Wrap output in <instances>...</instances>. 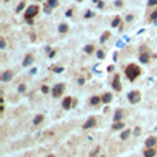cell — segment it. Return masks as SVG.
<instances>
[{
  "label": "cell",
  "mask_w": 157,
  "mask_h": 157,
  "mask_svg": "<svg viewBox=\"0 0 157 157\" xmlns=\"http://www.w3.org/2000/svg\"><path fill=\"white\" fill-rule=\"evenodd\" d=\"M125 76L128 77V80L134 81L138 76H141V68L135 63H130L125 68Z\"/></svg>",
  "instance_id": "6da1fadb"
},
{
  "label": "cell",
  "mask_w": 157,
  "mask_h": 157,
  "mask_svg": "<svg viewBox=\"0 0 157 157\" xmlns=\"http://www.w3.org/2000/svg\"><path fill=\"white\" fill-rule=\"evenodd\" d=\"M39 10H40V7L37 4H32L28 7V10H25V19L29 25H33V17L37 15Z\"/></svg>",
  "instance_id": "7a4b0ae2"
},
{
  "label": "cell",
  "mask_w": 157,
  "mask_h": 157,
  "mask_svg": "<svg viewBox=\"0 0 157 157\" xmlns=\"http://www.w3.org/2000/svg\"><path fill=\"white\" fill-rule=\"evenodd\" d=\"M63 91H65V84L63 83H58V84H55V86L52 87L51 94H52L54 98H59V96L63 94Z\"/></svg>",
  "instance_id": "3957f363"
},
{
  "label": "cell",
  "mask_w": 157,
  "mask_h": 157,
  "mask_svg": "<svg viewBox=\"0 0 157 157\" xmlns=\"http://www.w3.org/2000/svg\"><path fill=\"white\" fill-rule=\"evenodd\" d=\"M139 101H141V92L139 91H136V90H135V91H131L128 94V102H130V104L135 105Z\"/></svg>",
  "instance_id": "277c9868"
},
{
  "label": "cell",
  "mask_w": 157,
  "mask_h": 157,
  "mask_svg": "<svg viewBox=\"0 0 157 157\" xmlns=\"http://www.w3.org/2000/svg\"><path fill=\"white\" fill-rule=\"evenodd\" d=\"M112 87L114 88V91H117V92H120L121 91V83H120V75H114V77H113V81H112Z\"/></svg>",
  "instance_id": "5b68a950"
},
{
  "label": "cell",
  "mask_w": 157,
  "mask_h": 157,
  "mask_svg": "<svg viewBox=\"0 0 157 157\" xmlns=\"http://www.w3.org/2000/svg\"><path fill=\"white\" fill-rule=\"evenodd\" d=\"M95 125H96V117L91 116V117H88V120L83 124V128L84 130H88V128H94Z\"/></svg>",
  "instance_id": "8992f818"
},
{
  "label": "cell",
  "mask_w": 157,
  "mask_h": 157,
  "mask_svg": "<svg viewBox=\"0 0 157 157\" xmlns=\"http://www.w3.org/2000/svg\"><path fill=\"white\" fill-rule=\"evenodd\" d=\"M157 143V138L156 136H149L146 141H145V146L146 148H154Z\"/></svg>",
  "instance_id": "52a82bcc"
},
{
  "label": "cell",
  "mask_w": 157,
  "mask_h": 157,
  "mask_svg": "<svg viewBox=\"0 0 157 157\" xmlns=\"http://www.w3.org/2000/svg\"><path fill=\"white\" fill-rule=\"evenodd\" d=\"M13 76H14L13 70H6L2 75V81H10L11 78H13Z\"/></svg>",
  "instance_id": "ba28073f"
},
{
  "label": "cell",
  "mask_w": 157,
  "mask_h": 157,
  "mask_svg": "<svg viewBox=\"0 0 157 157\" xmlns=\"http://www.w3.org/2000/svg\"><path fill=\"white\" fill-rule=\"evenodd\" d=\"M33 61H35L33 54H26V57H25V59H23V62H22V66H29V65H32Z\"/></svg>",
  "instance_id": "9c48e42d"
},
{
  "label": "cell",
  "mask_w": 157,
  "mask_h": 157,
  "mask_svg": "<svg viewBox=\"0 0 157 157\" xmlns=\"http://www.w3.org/2000/svg\"><path fill=\"white\" fill-rule=\"evenodd\" d=\"M62 107L63 109H70L72 107V96H66V98H63V101H62Z\"/></svg>",
  "instance_id": "30bf717a"
},
{
  "label": "cell",
  "mask_w": 157,
  "mask_h": 157,
  "mask_svg": "<svg viewBox=\"0 0 157 157\" xmlns=\"http://www.w3.org/2000/svg\"><path fill=\"white\" fill-rule=\"evenodd\" d=\"M157 154L154 148H146V150L143 152V157H154Z\"/></svg>",
  "instance_id": "8fae6325"
},
{
  "label": "cell",
  "mask_w": 157,
  "mask_h": 157,
  "mask_svg": "<svg viewBox=\"0 0 157 157\" xmlns=\"http://www.w3.org/2000/svg\"><path fill=\"white\" fill-rule=\"evenodd\" d=\"M101 102H102V96H99V95H94V96H91V99H90V105L96 106V105H99Z\"/></svg>",
  "instance_id": "7c38bea8"
},
{
  "label": "cell",
  "mask_w": 157,
  "mask_h": 157,
  "mask_svg": "<svg viewBox=\"0 0 157 157\" xmlns=\"http://www.w3.org/2000/svg\"><path fill=\"white\" fill-rule=\"evenodd\" d=\"M124 127H125V124L123 121H114L113 125H112V130L113 131H120V130H123Z\"/></svg>",
  "instance_id": "4fadbf2b"
},
{
  "label": "cell",
  "mask_w": 157,
  "mask_h": 157,
  "mask_svg": "<svg viewBox=\"0 0 157 157\" xmlns=\"http://www.w3.org/2000/svg\"><path fill=\"white\" fill-rule=\"evenodd\" d=\"M112 99H113V95L110 92H105L102 95V102L104 104H109V102H112Z\"/></svg>",
  "instance_id": "5bb4252c"
},
{
  "label": "cell",
  "mask_w": 157,
  "mask_h": 157,
  "mask_svg": "<svg viewBox=\"0 0 157 157\" xmlns=\"http://www.w3.org/2000/svg\"><path fill=\"white\" fill-rule=\"evenodd\" d=\"M131 132H132V130H124L121 134H120V139H121V141H127L130 138Z\"/></svg>",
  "instance_id": "9a60e30c"
},
{
  "label": "cell",
  "mask_w": 157,
  "mask_h": 157,
  "mask_svg": "<svg viewBox=\"0 0 157 157\" xmlns=\"http://www.w3.org/2000/svg\"><path fill=\"white\" fill-rule=\"evenodd\" d=\"M121 117H123V109H117L116 113H114L113 120L114 121H121Z\"/></svg>",
  "instance_id": "2e32d148"
},
{
  "label": "cell",
  "mask_w": 157,
  "mask_h": 157,
  "mask_svg": "<svg viewBox=\"0 0 157 157\" xmlns=\"http://www.w3.org/2000/svg\"><path fill=\"white\" fill-rule=\"evenodd\" d=\"M43 120H44V114H37V116L33 119V124H35V125H39L41 121H43Z\"/></svg>",
  "instance_id": "e0dca14e"
},
{
  "label": "cell",
  "mask_w": 157,
  "mask_h": 157,
  "mask_svg": "<svg viewBox=\"0 0 157 157\" xmlns=\"http://www.w3.org/2000/svg\"><path fill=\"white\" fill-rule=\"evenodd\" d=\"M120 25H121V18L117 15V17H114V19L112 21V26H113V28H117V26H120Z\"/></svg>",
  "instance_id": "ac0fdd59"
},
{
  "label": "cell",
  "mask_w": 157,
  "mask_h": 157,
  "mask_svg": "<svg viewBox=\"0 0 157 157\" xmlns=\"http://www.w3.org/2000/svg\"><path fill=\"white\" fill-rule=\"evenodd\" d=\"M58 31H59V33H66V32H68L69 31V26L68 25H66V23H61V25H59V28H58Z\"/></svg>",
  "instance_id": "d6986e66"
},
{
  "label": "cell",
  "mask_w": 157,
  "mask_h": 157,
  "mask_svg": "<svg viewBox=\"0 0 157 157\" xmlns=\"http://www.w3.org/2000/svg\"><path fill=\"white\" fill-rule=\"evenodd\" d=\"M139 61L142 63H148L149 62V55H148V54H141V55H139Z\"/></svg>",
  "instance_id": "ffe728a7"
},
{
  "label": "cell",
  "mask_w": 157,
  "mask_h": 157,
  "mask_svg": "<svg viewBox=\"0 0 157 157\" xmlns=\"http://www.w3.org/2000/svg\"><path fill=\"white\" fill-rule=\"evenodd\" d=\"M110 37V32H105L104 35L101 36V43H105V41Z\"/></svg>",
  "instance_id": "44dd1931"
},
{
  "label": "cell",
  "mask_w": 157,
  "mask_h": 157,
  "mask_svg": "<svg viewBox=\"0 0 157 157\" xmlns=\"http://www.w3.org/2000/svg\"><path fill=\"white\" fill-rule=\"evenodd\" d=\"M25 2H23V0H22V2L19 3V4H18V7H17V13H21V11L23 10V8H25Z\"/></svg>",
  "instance_id": "7402d4cb"
},
{
  "label": "cell",
  "mask_w": 157,
  "mask_h": 157,
  "mask_svg": "<svg viewBox=\"0 0 157 157\" xmlns=\"http://www.w3.org/2000/svg\"><path fill=\"white\" fill-rule=\"evenodd\" d=\"M99 152H101V148H99V146H96V148H95V149L92 150V152H91V153H90V157H95V156H96V154H98Z\"/></svg>",
  "instance_id": "603a6c76"
},
{
  "label": "cell",
  "mask_w": 157,
  "mask_h": 157,
  "mask_svg": "<svg viewBox=\"0 0 157 157\" xmlns=\"http://www.w3.org/2000/svg\"><path fill=\"white\" fill-rule=\"evenodd\" d=\"M84 51H86L87 54H91V52L94 51V46H91V44H90V46H86V47H84Z\"/></svg>",
  "instance_id": "cb8c5ba5"
},
{
  "label": "cell",
  "mask_w": 157,
  "mask_h": 157,
  "mask_svg": "<svg viewBox=\"0 0 157 157\" xmlns=\"http://www.w3.org/2000/svg\"><path fill=\"white\" fill-rule=\"evenodd\" d=\"M48 6H50V7H57L58 0H48Z\"/></svg>",
  "instance_id": "d4e9b609"
},
{
  "label": "cell",
  "mask_w": 157,
  "mask_h": 157,
  "mask_svg": "<svg viewBox=\"0 0 157 157\" xmlns=\"http://www.w3.org/2000/svg\"><path fill=\"white\" fill-rule=\"evenodd\" d=\"M18 91H19V92H26V86H25V84H21V86H18Z\"/></svg>",
  "instance_id": "484cf974"
},
{
  "label": "cell",
  "mask_w": 157,
  "mask_h": 157,
  "mask_svg": "<svg viewBox=\"0 0 157 157\" xmlns=\"http://www.w3.org/2000/svg\"><path fill=\"white\" fill-rule=\"evenodd\" d=\"M150 21H157V10H154L152 14H150Z\"/></svg>",
  "instance_id": "4316f807"
},
{
  "label": "cell",
  "mask_w": 157,
  "mask_h": 157,
  "mask_svg": "<svg viewBox=\"0 0 157 157\" xmlns=\"http://www.w3.org/2000/svg\"><path fill=\"white\" fill-rule=\"evenodd\" d=\"M132 132H134V135H136V136H138V135H141V127H135Z\"/></svg>",
  "instance_id": "83f0119b"
},
{
  "label": "cell",
  "mask_w": 157,
  "mask_h": 157,
  "mask_svg": "<svg viewBox=\"0 0 157 157\" xmlns=\"http://www.w3.org/2000/svg\"><path fill=\"white\" fill-rule=\"evenodd\" d=\"M96 57H98L99 59H104L105 58V52L104 51H98V52H96Z\"/></svg>",
  "instance_id": "f1b7e54d"
},
{
  "label": "cell",
  "mask_w": 157,
  "mask_h": 157,
  "mask_svg": "<svg viewBox=\"0 0 157 157\" xmlns=\"http://www.w3.org/2000/svg\"><path fill=\"white\" fill-rule=\"evenodd\" d=\"M41 92H43V94H48V92H50V88H48L47 86H43V87H41Z\"/></svg>",
  "instance_id": "f546056e"
},
{
  "label": "cell",
  "mask_w": 157,
  "mask_h": 157,
  "mask_svg": "<svg viewBox=\"0 0 157 157\" xmlns=\"http://www.w3.org/2000/svg\"><path fill=\"white\" fill-rule=\"evenodd\" d=\"M0 47H2V48L6 47V39L4 37H0Z\"/></svg>",
  "instance_id": "4dcf8cb0"
},
{
  "label": "cell",
  "mask_w": 157,
  "mask_h": 157,
  "mask_svg": "<svg viewBox=\"0 0 157 157\" xmlns=\"http://www.w3.org/2000/svg\"><path fill=\"white\" fill-rule=\"evenodd\" d=\"M91 17H92V13H91V11H87V13L84 14V18H91Z\"/></svg>",
  "instance_id": "1f68e13d"
},
{
  "label": "cell",
  "mask_w": 157,
  "mask_h": 157,
  "mask_svg": "<svg viewBox=\"0 0 157 157\" xmlns=\"http://www.w3.org/2000/svg\"><path fill=\"white\" fill-rule=\"evenodd\" d=\"M157 4V0H149V3H148V6H156Z\"/></svg>",
  "instance_id": "d6a6232c"
},
{
  "label": "cell",
  "mask_w": 157,
  "mask_h": 157,
  "mask_svg": "<svg viewBox=\"0 0 157 157\" xmlns=\"http://www.w3.org/2000/svg\"><path fill=\"white\" fill-rule=\"evenodd\" d=\"M62 70H63L62 68H54V72H55V73H61Z\"/></svg>",
  "instance_id": "836d02e7"
},
{
  "label": "cell",
  "mask_w": 157,
  "mask_h": 157,
  "mask_svg": "<svg viewBox=\"0 0 157 157\" xmlns=\"http://www.w3.org/2000/svg\"><path fill=\"white\" fill-rule=\"evenodd\" d=\"M77 83H78V84H80V86H83V84H84V78H83V77H78V80H77Z\"/></svg>",
  "instance_id": "e575fe53"
},
{
  "label": "cell",
  "mask_w": 157,
  "mask_h": 157,
  "mask_svg": "<svg viewBox=\"0 0 157 157\" xmlns=\"http://www.w3.org/2000/svg\"><path fill=\"white\" fill-rule=\"evenodd\" d=\"M121 6H123V2H121V0H117V2H116V7H121Z\"/></svg>",
  "instance_id": "d590c367"
},
{
  "label": "cell",
  "mask_w": 157,
  "mask_h": 157,
  "mask_svg": "<svg viewBox=\"0 0 157 157\" xmlns=\"http://www.w3.org/2000/svg\"><path fill=\"white\" fill-rule=\"evenodd\" d=\"M96 4H98V7H99V8H104V6H105V4H104V2H102V0H101V2H98Z\"/></svg>",
  "instance_id": "8d00e7d4"
},
{
  "label": "cell",
  "mask_w": 157,
  "mask_h": 157,
  "mask_svg": "<svg viewBox=\"0 0 157 157\" xmlns=\"http://www.w3.org/2000/svg\"><path fill=\"white\" fill-rule=\"evenodd\" d=\"M113 69H114V66H113V65L107 66V72H113Z\"/></svg>",
  "instance_id": "74e56055"
},
{
  "label": "cell",
  "mask_w": 157,
  "mask_h": 157,
  "mask_svg": "<svg viewBox=\"0 0 157 157\" xmlns=\"http://www.w3.org/2000/svg\"><path fill=\"white\" fill-rule=\"evenodd\" d=\"M4 110H6V107H4V105L2 104V106H0V112H2V114L4 113Z\"/></svg>",
  "instance_id": "f35d334b"
},
{
  "label": "cell",
  "mask_w": 157,
  "mask_h": 157,
  "mask_svg": "<svg viewBox=\"0 0 157 157\" xmlns=\"http://www.w3.org/2000/svg\"><path fill=\"white\" fill-rule=\"evenodd\" d=\"M54 55H55V51H51L50 54H48V57H50V58H52Z\"/></svg>",
  "instance_id": "ab89813d"
},
{
  "label": "cell",
  "mask_w": 157,
  "mask_h": 157,
  "mask_svg": "<svg viewBox=\"0 0 157 157\" xmlns=\"http://www.w3.org/2000/svg\"><path fill=\"white\" fill-rule=\"evenodd\" d=\"M132 18H134V17H132L131 14H130V15H127V21H131V19H132Z\"/></svg>",
  "instance_id": "60d3db41"
},
{
  "label": "cell",
  "mask_w": 157,
  "mask_h": 157,
  "mask_svg": "<svg viewBox=\"0 0 157 157\" xmlns=\"http://www.w3.org/2000/svg\"><path fill=\"white\" fill-rule=\"evenodd\" d=\"M72 14H73V11H72V10H69V11H68V13H66V15H68V17H70Z\"/></svg>",
  "instance_id": "b9f144b4"
},
{
  "label": "cell",
  "mask_w": 157,
  "mask_h": 157,
  "mask_svg": "<svg viewBox=\"0 0 157 157\" xmlns=\"http://www.w3.org/2000/svg\"><path fill=\"white\" fill-rule=\"evenodd\" d=\"M47 157H55V156H54V154H48Z\"/></svg>",
  "instance_id": "7bdbcfd3"
},
{
  "label": "cell",
  "mask_w": 157,
  "mask_h": 157,
  "mask_svg": "<svg viewBox=\"0 0 157 157\" xmlns=\"http://www.w3.org/2000/svg\"><path fill=\"white\" fill-rule=\"evenodd\" d=\"M94 2H95V3H98V2H101V0H94Z\"/></svg>",
  "instance_id": "ee69618b"
},
{
  "label": "cell",
  "mask_w": 157,
  "mask_h": 157,
  "mask_svg": "<svg viewBox=\"0 0 157 157\" xmlns=\"http://www.w3.org/2000/svg\"><path fill=\"white\" fill-rule=\"evenodd\" d=\"M4 2H10V0H4Z\"/></svg>",
  "instance_id": "f6af8a7d"
},
{
  "label": "cell",
  "mask_w": 157,
  "mask_h": 157,
  "mask_svg": "<svg viewBox=\"0 0 157 157\" xmlns=\"http://www.w3.org/2000/svg\"><path fill=\"white\" fill-rule=\"evenodd\" d=\"M101 157H106V156H101Z\"/></svg>",
  "instance_id": "bcb514c9"
},
{
  "label": "cell",
  "mask_w": 157,
  "mask_h": 157,
  "mask_svg": "<svg viewBox=\"0 0 157 157\" xmlns=\"http://www.w3.org/2000/svg\"><path fill=\"white\" fill-rule=\"evenodd\" d=\"M78 2H83V0H78Z\"/></svg>",
  "instance_id": "7dc6e473"
},
{
  "label": "cell",
  "mask_w": 157,
  "mask_h": 157,
  "mask_svg": "<svg viewBox=\"0 0 157 157\" xmlns=\"http://www.w3.org/2000/svg\"><path fill=\"white\" fill-rule=\"evenodd\" d=\"M156 131H157V127H156Z\"/></svg>",
  "instance_id": "c3c4849f"
},
{
  "label": "cell",
  "mask_w": 157,
  "mask_h": 157,
  "mask_svg": "<svg viewBox=\"0 0 157 157\" xmlns=\"http://www.w3.org/2000/svg\"><path fill=\"white\" fill-rule=\"evenodd\" d=\"M39 2H41V0H39Z\"/></svg>",
  "instance_id": "681fc988"
}]
</instances>
